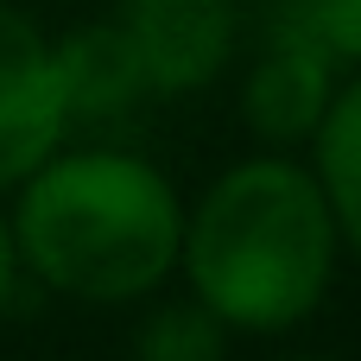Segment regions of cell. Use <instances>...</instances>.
I'll use <instances>...</instances> for the list:
<instances>
[{
	"instance_id": "cell-2",
	"label": "cell",
	"mask_w": 361,
	"mask_h": 361,
	"mask_svg": "<svg viewBox=\"0 0 361 361\" xmlns=\"http://www.w3.org/2000/svg\"><path fill=\"white\" fill-rule=\"evenodd\" d=\"M178 247L197 298L228 330H292L330 286V197L311 171L254 159L209 184Z\"/></svg>"
},
{
	"instance_id": "cell-11",
	"label": "cell",
	"mask_w": 361,
	"mask_h": 361,
	"mask_svg": "<svg viewBox=\"0 0 361 361\" xmlns=\"http://www.w3.org/2000/svg\"><path fill=\"white\" fill-rule=\"evenodd\" d=\"M305 361H317V355H305Z\"/></svg>"
},
{
	"instance_id": "cell-10",
	"label": "cell",
	"mask_w": 361,
	"mask_h": 361,
	"mask_svg": "<svg viewBox=\"0 0 361 361\" xmlns=\"http://www.w3.org/2000/svg\"><path fill=\"white\" fill-rule=\"evenodd\" d=\"M13 279H19V254H13V228H6V216H0V311H6V298H13Z\"/></svg>"
},
{
	"instance_id": "cell-3",
	"label": "cell",
	"mask_w": 361,
	"mask_h": 361,
	"mask_svg": "<svg viewBox=\"0 0 361 361\" xmlns=\"http://www.w3.org/2000/svg\"><path fill=\"white\" fill-rule=\"evenodd\" d=\"M63 89L51 63V38L0 0V190L38 171L63 146Z\"/></svg>"
},
{
	"instance_id": "cell-7",
	"label": "cell",
	"mask_w": 361,
	"mask_h": 361,
	"mask_svg": "<svg viewBox=\"0 0 361 361\" xmlns=\"http://www.w3.org/2000/svg\"><path fill=\"white\" fill-rule=\"evenodd\" d=\"M317 165H324V197L336 209V222L349 228V241L361 247V82L343 89L324 121H317Z\"/></svg>"
},
{
	"instance_id": "cell-1",
	"label": "cell",
	"mask_w": 361,
	"mask_h": 361,
	"mask_svg": "<svg viewBox=\"0 0 361 361\" xmlns=\"http://www.w3.org/2000/svg\"><path fill=\"white\" fill-rule=\"evenodd\" d=\"M13 190V254L63 298L127 305L178 267V197L133 152H51Z\"/></svg>"
},
{
	"instance_id": "cell-9",
	"label": "cell",
	"mask_w": 361,
	"mask_h": 361,
	"mask_svg": "<svg viewBox=\"0 0 361 361\" xmlns=\"http://www.w3.org/2000/svg\"><path fill=\"white\" fill-rule=\"evenodd\" d=\"M279 25L324 44L330 57H361V0H286Z\"/></svg>"
},
{
	"instance_id": "cell-4",
	"label": "cell",
	"mask_w": 361,
	"mask_h": 361,
	"mask_svg": "<svg viewBox=\"0 0 361 361\" xmlns=\"http://www.w3.org/2000/svg\"><path fill=\"white\" fill-rule=\"evenodd\" d=\"M121 25L140 44L152 95H190L228 63L235 0H127Z\"/></svg>"
},
{
	"instance_id": "cell-6",
	"label": "cell",
	"mask_w": 361,
	"mask_h": 361,
	"mask_svg": "<svg viewBox=\"0 0 361 361\" xmlns=\"http://www.w3.org/2000/svg\"><path fill=\"white\" fill-rule=\"evenodd\" d=\"M324 108H330V51L273 25V51L247 76V127L260 140L292 146V140L317 133Z\"/></svg>"
},
{
	"instance_id": "cell-5",
	"label": "cell",
	"mask_w": 361,
	"mask_h": 361,
	"mask_svg": "<svg viewBox=\"0 0 361 361\" xmlns=\"http://www.w3.org/2000/svg\"><path fill=\"white\" fill-rule=\"evenodd\" d=\"M51 63H57V89H63V121H82V127L121 121L127 108H140L152 95L140 44L127 38L121 19L114 25H82V32L57 38Z\"/></svg>"
},
{
	"instance_id": "cell-8",
	"label": "cell",
	"mask_w": 361,
	"mask_h": 361,
	"mask_svg": "<svg viewBox=\"0 0 361 361\" xmlns=\"http://www.w3.org/2000/svg\"><path fill=\"white\" fill-rule=\"evenodd\" d=\"M222 317L197 298V305H165L140 324L133 361H222Z\"/></svg>"
}]
</instances>
